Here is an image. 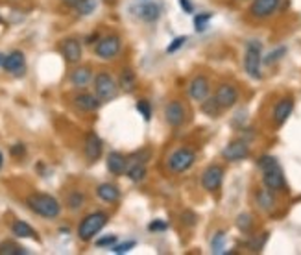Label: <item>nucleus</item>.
<instances>
[{"mask_svg": "<svg viewBox=\"0 0 301 255\" xmlns=\"http://www.w3.org/2000/svg\"><path fill=\"white\" fill-rule=\"evenodd\" d=\"M292 111H294V100L290 96L286 98H281L279 102L276 104V108H274V122H276L277 126H283L284 122L288 120V116L292 115Z\"/></svg>", "mask_w": 301, "mask_h": 255, "instance_id": "nucleus-17", "label": "nucleus"}, {"mask_svg": "<svg viewBox=\"0 0 301 255\" xmlns=\"http://www.w3.org/2000/svg\"><path fill=\"white\" fill-rule=\"evenodd\" d=\"M92 41L98 42V34H92V36H89L87 39H85V42H87V44H92Z\"/></svg>", "mask_w": 301, "mask_h": 255, "instance_id": "nucleus-43", "label": "nucleus"}, {"mask_svg": "<svg viewBox=\"0 0 301 255\" xmlns=\"http://www.w3.org/2000/svg\"><path fill=\"white\" fill-rule=\"evenodd\" d=\"M202 111H204L205 115H209V116H218V113L220 111H224L220 106L216 104V100H214V96L212 98H207V100H204L202 102Z\"/></svg>", "mask_w": 301, "mask_h": 255, "instance_id": "nucleus-31", "label": "nucleus"}, {"mask_svg": "<svg viewBox=\"0 0 301 255\" xmlns=\"http://www.w3.org/2000/svg\"><path fill=\"white\" fill-rule=\"evenodd\" d=\"M266 240H268V233H262L260 237H255L252 242H250V248H252L253 252H260V250H262V246H264Z\"/></svg>", "mask_w": 301, "mask_h": 255, "instance_id": "nucleus-37", "label": "nucleus"}, {"mask_svg": "<svg viewBox=\"0 0 301 255\" xmlns=\"http://www.w3.org/2000/svg\"><path fill=\"white\" fill-rule=\"evenodd\" d=\"M85 204V194L82 190H70L68 196H66V207L70 211H80Z\"/></svg>", "mask_w": 301, "mask_h": 255, "instance_id": "nucleus-26", "label": "nucleus"}, {"mask_svg": "<svg viewBox=\"0 0 301 255\" xmlns=\"http://www.w3.org/2000/svg\"><path fill=\"white\" fill-rule=\"evenodd\" d=\"M10 152H12L13 158H20V156H24L26 154V146L24 144H13Z\"/></svg>", "mask_w": 301, "mask_h": 255, "instance_id": "nucleus-40", "label": "nucleus"}, {"mask_svg": "<svg viewBox=\"0 0 301 255\" xmlns=\"http://www.w3.org/2000/svg\"><path fill=\"white\" fill-rule=\"evenodd\" d=\"M185 118H187V113H185V108L181 102L172 100L164 106V120L168 122V126L180 128L185 122Z\"/></svg>", "mask_w": 301, "mask_h": 255, "instance_id": "nucleus-14", "label": "nucleus"}, {"mask_svg": "<svg viewBox=\"0 0 301 255\" xmlns=\"http://www.w3.org/2000/svg\"><path fill=\"white\" fill-rule=\"evenodd\" d=\"M96 196L106 204H116L120 200V190L113 183H100L96 187Z\"/></svg>", "mask_w": 301, "mask_h": 255, "instance_id": "nucleus-21", "label": "nucleus"}, {"mask_svg": "<svg viewBox=\"0 0 301 255\" xmlns=\"http://www.w3.org/2000/svg\"><path fill=\"white\" fill-rule=\"evenodd\" d=\"M90 80H92V70H90V67H87V65L76 67L72 72H70V84H72L76 89H84Z\"/></svg>", "mask_w": 301, "mask_h": 255, "instance_id": "nucleus-23", "label": "nucleus"}, {"mask_svg": "<svg viewBox=\"0 0 301 255\" xmlns=\"http://www.w3.org/2000/svg\"><path fill=\"white\" fill-rule=\"evenodd\" d=\"M118 84L113 80L109 72H98L94 76V94H96L102 102H109L118 94Z\"/></svg>", "mask_w": 301, "mask_h": 255, "instance_id": "nucleus-5", "label": "nucleus"}, {"mask_svg": "<svg viewBox=\"0 0 301 255\" xmlns=\"http://www.w3.org/2000/svg\"><path fill=\"white\" fill-rule=\"evenodd\" d=\"M284 54V48H277V50H274L272 54H268L266 56V60H264V63L266 65H272L274 61H277L279 60V56H283Z\"/></svg>", "mask_w": 301, "mask_h": 255, "instance_id": "nucleus-39", "label": "nucleus"}, {"mask_svg": "<svg viewBox=\"0 0 301 255\" xmlns=\"http://www.w3.org/2000/svg\"><path fill=\"white\" fill-rule=\"evenodd\" d=\"M211 252L212 254H228L226 252V233L216 231L211 238Z\"/></svg>", "mask_w": 301, "mask_h": 255, "instance_id": "nucleus-28", "label": "nucleus"}, {"mask_svg": "<svg viewBox=\"0 0 301 255\" xmlns=\"http://www.w3.org/2000/svg\"><path fill=\"white\" fill-rule=\"evenodd\" d=\"M196 161V154H194L192 148H180V150H176L172 156L168 158V168L170 172H174V174H183V172H187L190 166L194 164Z\"/></svg>", "mask_w": 301, "mask_h": 255, "instance_id": "nucleus-6", "label": "nucleus"}, {"mask_svg": "<svg viewBox=\"0 0 301 255\" xmlns=\"http://www.w3.org/2000/svg\"><path fill=\"white\" fill-rule=\"evenodd\" d=\"M2 164H4V154L0 152V168H2Z\"/></svg>", "mask_w": 301, "mask_h": 255, "instance_id": "nucleus-45", "label": "nucleus"}, {"mask_svg": "<svg viewBox=\"0 0 301 255\" xmlns=\"http://www.w3.org/2000/svg\"><path fill=\"white\" fill-rule=\"evenodd\" d=\"M255 202H257V207L264 212H272L276 209V196L270 188H259L255 192Z\"/></svg>", "mask_w": 301, "mask_h": 255, "instance_id": "nucleus-22", "label": "nucleus"}, {"mask_svg": "<svg viewBox=\"0 0 301 255\" xmlns=\"http://www.w3.org/2000/svg\"><path fill=\"white\" fill-rule=\"evenodd\" d=\"M188 89V96L192 98L194 102H204V100H207L209 98V94H211V84H209V80H207V76H204V74H198V76H194L190 82H188L187 85Z\"/></svg>", "mask_w": 301, "mask_h": 255, "instance_id": "nucleus-8", "label": "nucleus"}, {"mask_svg": "<svg viewBox=\"0 0 301 255\" xmlns=\"http://www.w3.org/2000/svg\"><path fill=\"white\" fill-rule=\"evenodd\" d=\"M12 233L17 238H36V240H39L37 231L30 224H26L24 220H15L12 224Z\"/></svg>", "mask_w": 301, "mask_h": 255, "instance_id": "nucleus-24", "label": "nucleus"}, {"mask_svg": "<svg viewBox=\"0 0 301 255\" xmlns=\"http://www.w3.org/2000/svg\"><path fill=\"white\" fill-rule=\"evenodd\" d=\"M118 87H120L122 91H126V92H132L133 89L137 87V76H135V72H133L132 68L122 70L120 80H118Z\"/></svg>", "mask_w": 301, "mask_h": 255, "instance_id": "nucleus-25", "label": "nucleus"}, {"mask_svg": "<svg viewBox=\"0 0 301 255\" xmlns=\"http://www.w3.org/2000/svg\"><path fill=\"white\" fill-rule=\"evenodd\" d=\"M2 68L6 70L8 74H12V76H24L26 72V60H24V54L20 52V50H13L10 54L6 56V60H4V65Z\"/></svg>", "mask_w": 301, "mask_h": 255, "instance_id": "nucleus-11", "label": "nucleus"}, {"mask_svg": "<svg viewBox=\"0 0 301 255\" xmlns=\"http://www.w3.org/2000/svg\"><path fill=\"white\" fill-rule=\"evenodd\" d=\"M24 254H28V250L18 246V244L13 242V240L0 242V255H24Z\"/></svg>", "mask_w": 301, "mask_h": 255, "instance_id": "nucleus-27", "label": "nucleus"}, {"mask_svg": "<svg viewBox=\"0 0 301 255\" xmlns=\"http://www.w3.org/2000/svg\"><path fill=\"white\" fill-rule=\"evenodd\" d=\"M72 102L76 106V110L84 111V113H90V111H96L100 108L102 100L96 94H90V92H78L72 98Z\"/></svg>", "mask_w": 301, "mask_h": 255, "instance_id": "nucleus-18", "label": "nucleus"}, {"mask_svg": "<svg viewBox=\"0 0 301 255\" xmlns=\"http://www.w3.org/2000/svg\"><path fill=\"white\" fill-rule=\"evenodd\" d=\"M248 156H250V146H248V142H244V140H233V142H229L222 150V158L226 159V161H231V163L242 161V159H246Z\"/></svg>", "mask_w": 301, "mask_h": 255, "instance_id": "nucleus-15", "label": "nucleus"}, {"mask_svg": "<svg viewBox=\"0 0 301 255\" xmlns=\"http://www.w3.org/2000/svg\"><path fill=\"white\" fill-rule=\"evenodd\" d=\"M61 2H63L65 6H68V8H74L80 2V0H61Z\"/></svg>", "mask_w": 301, "mask_h": 255, "instance_id": "nucleus-42", "label": "nucleus"}, {"mask_svg": "<svg viewBox=\"0 0 301 255\" xmlns=\"http://www.w3.org/2000/svg\"><path fill=\"white\" fill-rule=\"evenodd\" d=\"M61 56L65 58L66 63H80L82 60V42L78 39H74V37H66L61 41Z\"/></svg>", "mask_w": 301, "mask_h": 255, "instance_id": "nucleus-16", "label": "nucleus"}, {"mask_svg": "<svg viewBox=\"0 0 301 255\" xmlns=\"http://www.w3.org/2000/svg\"><path fill=\"white\" fill-rule=\"evenodd\" d=\"M122 48V41L118 36H106L102 39H98L96 46H94V54L100 60H113L118 56Z\"/></svg>", "mask_w": 301, "mask_h": 255, "instance_id": "nucleus-7", "label": "nucleus"}, {"mask_svg": "<svg viewBox=\"0 0 301 255\" xmlns=\"http://www.w3.org/2000/svg\"><path fill=\"white\" fill-rule=\"evenodd\" d=\"M0 22H2V18H0Z\"/></svg>", "mask_w": 301, "mask_h": 255, "instance_id": "nucleus-46", "label": "nucleus"}, {"mask_svg": "<svg viewBox=\"0 0 301 255\" xmlns=\"http://www.w3.org/2000/svg\"><path fill=\"white\" fill-rule=\"evenodd\" d=\"M4 60H6V54H0V67L4 65Z\"/></svg>", "mask_w": 301, "mask_h": 255, "instance_id": "nucleus-44", "label": "nucleus"}, {"mask_svg": "<svg viewBox=\"0 0 301 255\" xmlns=\"http://www.w3.org/2000/svg\"><path fill=\"white\" fill-rule=\"evenodd\" d=\"M104 152V140L98 137L94 132H89L87 137H85V146H84V154L89 163H96L100 156Z\"/></svg>", "mask_w": 301, "mask_h": 255, "instance_id": "nucleus-13", "label": "nucleus"}, {"mask_svg": "<svg viewBox=\"0 0 301 255\" xmlns=\"http://www.w3.org/2000/svg\"><path fill=\"white\" fill-rule=\"evenodd\" d=\"M135 108H137L138 115L142 116L146 122L152 120V115H154V111H152V106H150V102H148V100H138Z\"/></svg>", "mask_w": 301, "mask_h": 255, "instance_id": "nucleus-32", "label": "nucleus"}, {"mask_svg": "<svg viewBox=\"0 0 301 255\" xmlns=\"http://www.w3.org/2000/svg\"><path fill=\"white\" fill-rule=\"evenodd\" d=\"M236 228L242 231V233H250L253 230V216L250 212H240L238 216H236Z\"/></svg>", "mask_w": 301, "mask_h": 255, "instance_id": "nucleus-30", "label": "nucleus"}, {"mask_svg": "<svg viewBox=\"0 0 301 255\" xmlns=\"http://www.w3.org/2000/svg\"><path fill=\"white\" fill-rule=\"evenodd\" d=\"M224 182V168L220 164H209L202 174V187L207 192H216L222 187Z\"/></svg>", "mask_w": 301, "mask_h": 255, "instance_id": "nucleus-9", "label": "nucleus"}, {"mask_svg": "<svg viewBox=\"0 0 301 255\" xmlns=\"http://www.w3.org/2000/svg\"><path fill=\"white\" fill-rule=\"evenodd\" d=\"M135 240H128V242H120V244H114L113 248H111V252L113 254H128V252H132L133 248H135Z\"/></svg>", "mask_w": 301, "mask_h": 255, "instance_id": "nucleus-35", "label": "nucleus"}, {"mask_svg": "<svg viewBox=\"0 0 301 255\" xmlns=\"http://www.w3.org/2000/svg\"><path fill=\"white\" fill-rule=\"evenodd\" d=\"M135 12H137V17L140 18V20H144V22H156L157 18L161 17V8H159V4L152 2V0L140 2V4L135 8Z\"/></svg>", "mask_w": 301, "mask_h": 255, "instance_id": "nucleus-19", "label": "nucleus"}, {"mask_svg": "<svg viewBox=\"0 0 301 255\" xmlns=\"http://www.w3.org/2000/svg\"><path fill=\"white\" fill-rule=\"evenodd\" d=\"M116 240H118V238H116V235H108V237H102V238H98L96 242V246L98 248H113L114 244H116Z\"/></svg>", "mask_w": 301, "mask_h": 255, "instance_id": "nucleus-36", "label": "nucleus"}, {"mask_svg": "<svg viewBox=\"0 0 301 255\" xmlns=\"http://www.w3.org/2000/svg\"><path fill=\"white\" fill-rule=\"evenodd\" d=\"M74 10H76L78 15L87 17V15L94 13V10H96V0H80L78 4L74 6Z\"/></svg>", "mask_w": 301, "mask_h": 255, "instance_id": "nucleus-29", "label": "nucleus"}, {"mask_svg": "<svg viewBox=\"0 0 301 255\" xmlns=\"http://www.w3.org/2000/svg\"><path fill=\"white\" fill-rule=\"evenodd\" d=\"M185 42H187V37L185 36H180V37H176V39H172L170 44L166 46V54H174V52H178Z\"/></svg>", "mask_w": 301, "mask_h": 255, "instance_id": "nucleus-34", "label": "nucleus"}, {"mask_svg": "<svg viewBox=\"0 0 301 255\" xmlns=\"http://www.w3.org/2000/svg\"><path fill=\"white\" fill-rule=\"evenodd\" d=\"M109 222V214L104 211H94L89 212L87 216H84V220L78 226V238L84 242H89L96 237L98 233L106 228V224Z\"/></svg>", "mask_w": 301, "mask_h": 255, "instance_id": "nucleus-3", "label": "nucleus"}, {"mask_svg": "<svg viewBox=\"0 0 301 255\" xmlns=\"http://www.w3.org/2000/svg\"><path fill=\"white\" fill-rule=\"evenodd\" d=\"M26 206L32 212H36L37 216L42 218H58L61 214V204L56 200L54 196L44 194V192H34L26 198Z\"/></svg>", "mask_w": 301, "mask_h": 255, "instance_id": "nucleus-2", "label": "nucleus"}, {"mask_svg": "<svg viewBox=\"0 0 301 255\" xmlns=\"http://www.w3.org/2000/svg\"><path fill=\"white\" fill-rule=\"evenodd\" d=\"M260 63H262V44L259 41H250L244 52V70L252 80H260Z\"/></svg>", "mask_w": 301, "mask_h": 255, "instance_id": "nucleus-4", "label": "nucleus"}, {"mask_svg": "<svg viewBox=\"0 0 301 255\" xmlns=\"http://www.w3.org/2000/svg\"><path fill=\"white\" fill-rule=\"evenodd\" d=\"M259 168L262 170V183L270 190H283L286 188V180H284L283 168L279 166L277 159L274 156H262L257 161Z\"/></svg>", "mask_w": 301, "mask_h": 255, "instance_id": "nucleus-1", "label": "nucleus"}, {"mask_svg": "<svg viewBox=\"0 0 301 255\" xmlns=\"http://www.w3.org/2000/svg\"><path fill=\"white\" fill-rule=\"evenodd\" d=\"M180 6L185 13H194V6L190 0H180Z\"/></svg>", "mask_w": 301, "mask_h": 255, "instance_id": "nucleus-41", "label": "nucleus"}, {"mask_svg": "<svg viewBox=\"0 0 301 255\" xmlns=\"http://www.w3.org/2000/svg\"><path fill=\"white\" fill-rule=\"evenodd\" d=\"M106 164H108V170L113 176H122V174H126L128 158L120 152H109Z\"/></svg>", "mask_w": 301, "mask_h": 255, "instance_id": "nucleus-20", "label": "nucleus"}, {"mask_svg": "<svg viewBox=\"0 0 301 255\" xmlns=\"http://www.w3.org/2000/svg\"><path fill=\"white\" fill-rule=\"evenodd\" d=\"M281 4V0H253V4L250 6V15L253 18H268L277 12V8Z\"/></svg>", "mask_w": 301, "mask_h": 255, "instance_id": "nucleus-12", "label": "nucleus"}, {"mask_svg": "<svg viewBox=\"0 0 301 255\" xmlns=\"http://www.w3.org/2000/svg\"><path fill=\"white\" fill-rule=\"evenodd\" d=\"M214 100L222 110H229L238 102V89L231 84H222L214 92Z\"/></svg>", "mask_w": 301, "mask_h": 255, "instance_id": "nucleus-10", "label": "nucleus"}, {"mask_svg": "<svg viewBox=\"0 0 301 255\" xmlns=\"http://www.w3.org/2000/svg\"><path fill=\"white\" fill-rule=\"evenodd\" d=\"M211 18H212V13H202V15H196V17H194V28H196V32L207 30Z\"/></svg>", "mask_w": 301, "mask_h": 255, "instance_id": "nucleus-33", "label": "nucleus"}, {"mask_svg": "<svg viewBox=\"0 0 301 255\" xmlns=\"http://www.w3.org/2000/svg\"><path fill=\"white\" fill-rule=\"evenodd\" d=\"M166 222H163V220H152L150 224H148V230L154 231V233H163V231H166Z\"/></svg>", "mask_w": 301, "mask_h": 255, "instance_id": "nucleus-38", "label": "nucleus"}]
</instances>
